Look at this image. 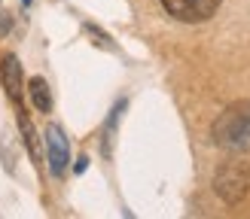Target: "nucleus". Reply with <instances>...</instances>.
I'll return each mask as SVG.
<instances>
[{"mask_svg": "<svg viewBox=\"0 0 250 219\" xmlns=\"http://www.w3.org/2000/svg\"><path fill=\"white\" fill-rule=\"evenodd\" d=\"M85 167H89V158H85V155H83V158H80V162H77V174H83V170H85Z\"/></svg>", "mask_w": 250, "mask_h": 219, "instance_id": "9", "label": "nucleus"}, {"mask_svg": "<svg viewBox=\"0 0 250 219\" xmlns=\"http://www.w3.org/2000/svg\"><path fill=\"white\" fill-rule=\"evenodd\" d=\"M0 82L9 94L12 104H21V91H24V79H21V64L16 55H3L0 61Z\"/></svg>", "mask_w": 250, "mask_h": 219, "instance_id": "5", "label": "nucleus"}, {"mask_svg": "<svg viewBox=\"0 0 250 219\" xmlns=\"http://www.w3.org/2000/svg\"><path fill=\"white\" fill-rule=\"evenodd\" d=\"M223 0H162V6L171 18L186 21V24H198V21H208L214 12L220 9Z\"/></svg>", "mask_w": 250, "mask_h": 219, "instance_id": "3", "label": "nucleus"}, {"mask_svg": "<svg viewBox=\"0 0 250 219\" xmlns=\"http://www.w3.org/2000/svg\"><path fill=\"white\" fill-rule=\"evenodd\" d=\"M9 28H12V12H0V40L9 34Z\"/></svg>", "mask_w": 250, "mask_h": 219, "instance_id": "8", "label": "nucleus"}, {"mask_svg": "<svg viewBox=\"0 0 250 219\" xmlns=\"http://www.w3.org/2000/svg\"><path fill=\"white\" fill-rule=\"evenodd\" d=\"M46 162H49V174L52 177H64V170L70 164V143L58 125L46 128Z\"/></svg>", "mask_w": 250, "mask_h": 219, "instance_id": "4", "label": "nucleus"}, {"mask_svg": "<svg viewBox=\"0 0 250 219\" xmlns=\"http://www.w3.org/2000/svg\"><path fill=\"white\" fill-rule=\"evenodd\" d=\"M214 143L229 152H250V104H235L214 122Z\"/></svg>", "mask_w": 250, "mask_h": 219, "instance_id": "1", "label": "nucleus"}, {"mask_svg": "<svg viewBox=\"0 0 250 219\" xmlns=\"http://www.w3.org/2000/svg\"><path fill=\"white\" fill-rule=\"evenodd\" d=\"M34 3V0H21V6H31Z\"/></svg>", "mask_w": 250, "mask_h": 219, "instance_id": "10", "label": "nucleus"}, {"mask_svg": "<svg viewBox=\"0 0 250 219\" xmlns=\"http://www.w3.org/2000/svg\"><path fill=\"white\" fill-rule=\"evenodd\" d=\"M16 113H19V128H21V137H24V146H28V152L34 158V164H40V140H37V131L31 128V119L24 113V107L16 104Z\"/></svg>", "mask_w": 250, "mask_h": 219, "instance_id": "7", "label": "nucleus"}, {"mask_svg": "<svg viewBox=\"0 0 250 219\" xmlns=\"http://www.w3.org/2000/svg\"><path fill=\"white\" fill-rule=\"evenodd\" d=\"M214 192L223 204H241L250 195V162L241 158H232V162H223L214 174Z\"/></svg>", "mask_w": 250, "mask_h": 219, "instance_id": "2", "label": "nucleus"}, {"mask_svg": "<svg viewBox=\"0 0 250 219\" xmlns=\"http://www.w3.org/2000/svg\"><path fill=\"white\" fill-rule=\"evenodd\" d=\"M28 94H31V104L37 107V113H52V91H49V82L43 76H34L28 82Z\"/></svg>", "mask_w": 250, "mask_h": 219, "instance_id": "6", "label": "nucleus"}]
</instances>
